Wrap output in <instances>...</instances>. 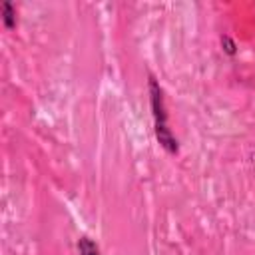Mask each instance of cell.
<instances>
[{
  "label": "cell",
  "mask_w": 255,
  "mask_h": 255,
  "mask_svg": "<svg viewBox=\"0 0 255 255\" xmlns=\"http://www.w3.org/2000/svg\"><path fill=\"white\" fill-rule=\"evenodd\" d=\"M149 104H151V116H153V129L159 145L167 149L169 153L177 151V139L173 137L169 124H167V112H165V100H163V90L157 84L155 78H149Z\"/></svg>",
  "instance_id": "obj_1"
},
{
  "label": "cell",
  "mask_w": 255,
  "mask_h": 255,
  "mask_svg": "<svg viewBox=\"0 0 255 255\" xmlns=\"http://www.w3.org/2000/svg\"><path fill=\"white\" fill-rule=\"evenodd\" d=\"M78 249H80V255H100L98 245L92 239H88V237H82L78 241Z\"/></svg>",
  "instance_id": "obj_2"
},
{
  "label": "cell",
  "mask_w": 255,
  "mask_h": 255,
  "mask_svg": "<svg viewBox=\"0 0 255 255\" xmlns=\"http://www.w3.org/2000/svg\"><path fill=\"white\" fill-rule=\"evenodd\" d=\"M2 20H4L6 28H14V24H16V12H14V6L10 2H4L2 4Z\"/></svg>",
  "instance_id": "obj_3"
}]
</instances>
